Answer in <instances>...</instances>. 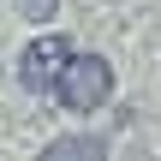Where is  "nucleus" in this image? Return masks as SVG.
Returning <instances> with one entry per match:
<instances>
[{
  "label": "nucleus",
  "instance_id": "1",
  "mask_svg": "<svg viewBox=\"0 0 161 161\" xmlns=\"http://www.w3.org/2000/svg\"><path fill=\"white\" fill-rule=\"evenodd\" d=\"M108 96H114V66L102 54H72L66 72H60V84H54V102H66L78 114H96Z\"/></svg>",
  "mask_w": 161,
  "mask_h": 161
},
{
  "label": "nucleus",
  "instance_id": "2",
  "mask_svg": "<svg viewBox=\"0 0 161 161\" xmlns=\"http://www.w3.org/2000/svg\"><path fill=\"white\" fill-rule=\"evenodd\" d=\"M72 42H60V36H42V42H30L24 48V60H18V84L24 90H36V96H54V84H60V72H66V54Z\"/></svg>",
  "mask_w": 161,
  "mask_h": 161
},
{
  "label": "nucleus",
  "instance_id": "3",
  "mask_svg": "<svg viewBox=\"0 0 161 161\" xmlns=\"http://www.w3.org/2000/svg\"><path fill=\"white\" fill-rule=\"evenodd\" d=\"M36 161H108V143L90 137V131H78V137H54Z\"/></svg>",
  "mask_w": 161,
  "mask_h": 161
},
{
  "label": "nucleus",
  "instance_id": "4",
  "mask_svg": "<svg viewBox=\"0 0 161 161\" xmlns=\"http://www.w3.org/2000/svg\"><path fill=\"white\" fill-rule=\"evenodd\" d=\"M12 6H18V18H30V24H48L60 0H12Z\"/></svg>",
  "mask_w": 161,
  "mask_h": 161
}]
</instances>
